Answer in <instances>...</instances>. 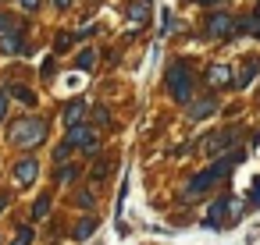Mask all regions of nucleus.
<instances>
[{"label":"nucleus","mask_w":260,"mask_h":245,"mask_svg":"<svg viewBox=\"0 0 260 245\" xmlns=\"http://www.w3.org/2000/svg\"><path fill=\"white\" fill-rule=\"evenodd\" d=\"M239 160H242V153L235 149V153H228V156H221V160H217V164H214L210 171H203V174H196V178H192V181L185 185V199H196V195H203V192H207V188H210L214 181H221V178H228V174L235 171V164H239Z\"/></svg>","instance_id":"nucleus-1"},{"label":"nucleus","mask_w":260,"mask_h":245,"mask_svg":"<svg viewBox=\"0 0 260 245\" xmlns=\"http://www.w3.org/2000/svg\"><path fill=\"white\" fill-rule=\"evenodd\" d=\"M43 139H47V121H40V117H22V121L11 125V142L22 146V149L40 146Z\"/></svg>","instance_id":"nucleus-2"},{"label":"nucleus","mask_w":260,"mask_h":245,"mask_svg":"<svg viewBox=\"0 0 260 245\" xmlns=\"http://www.w3.org/2000/svg\"><path fill=\"white\" fill-rule=\"evenodd\" d=\"M168 89L178 103H192V78L185 71V64H171L168 68Z\"/></svg>","instance_id":"nucleus-3"},{"label":"nucleus","mask_w":260,"mask_h":245,"mask_svg":"<svg viewBox=\"0 0 260 245\" xmlns=\"http://www.w3.org/2000/svg\"><path fill=\"white\" fill-rule=\"evenodd\" d=\"M68 142H72V146H82L86 153H96V149H100V139H96V128H93V125H82V121L68 128Z\"/></svg>","instance_id":"nucleus-4"},{"label":"nucleus","mask_w":260,"mask_h":245,"mask_svg":"<svg viewBox=\"0 0 260 245\" xmlns=\"http://www.w3.org/2000/svg\"><path fill=\"white\" fill-rule=\"evenodd\" d=\"M239 25L232 22V15H224V11H214L210 18H207V32L214 36V39H221V36H232Z\"/></svg>","instance_id":"nucleus-5"},{"label":"nucleus","mask_w":260,"mask_h":245,"mask_svg":"<svg viewBox=\"0 0 260 245\" xmlns=\"http://www.w3.org/2000/svg\"><path fill=\"white\" fill-rule=\"evenodd\" d=\"M22 50H25V43H22V22H18L15 29H8L4 36H0V54L15 57V54H22Z\"/></svg>","instance_id":"nucleus-6"},{"label":"nucleus","mask_w":260,"mask_h":245,"mask_svg":"<svg viewBox=\"0 0 260 245\" xmlns=\"http://www.w3.org/2000/svg\"><path fill=\"white\" fill-rule=\"evenodd\" d=\"M36 178H40V164H36L32 156H22V160L15 164V181H18V185H32Z\"/></svg>","instance_id":"nucleus-7"},{"label":"nucleus","mask_w":260,"mask_h":245,"mask_svg":"<svg viewBox=\"0 0 260 245\" xmlns=\"http://www.w3.org/2000/svg\"><path fill=\"white\" fill-rule=\"evenodd\" d=\"M242 206L239 202H232V199H221V202H214L210 206V213H207V227H221V217L228 213V217H235Z\"/></svg>","instance_id":"nucleus-8"},{"label":"nucleus","mask_w":260,"mask_h":245,"mask_svg":"<svg viewBox=\"0 0 260 245\" xmlns=\"http://www.w3.org/2000/svg\"><path fill=\"white\" fill-rule=\"evenodd\" d=\"M228 82H232V68H228V64H214V68L207 71V86L221 89V86H228Z\"/></svg>","instance_id":"nucleus-9"},{"label":"nucleus","mask_w":260,"mask_h":245,"mask_svg":"<svg viewBox=\"0 0 260 245\" xmlns=\"http://www.w3.org/2000/svg\"><path fill=\"white\" fill-rule=\"evenodd\" d=\"M146 18H150V0H132L128 4V22L132 25H146Z\"/></svg>","instance_id":"nucleus-10"},{"label":"nucleus","mask_w":260,"mask_h":245,"mask_svg":"<svg viewBox=\"0 0 260 245\" xmlns=\"http://www.w3.org/2000/svg\"><path fill=\"white\" fill-rule=\"evenodd\" d=\"M86 110H89V107H86V100H72V103L64 107V125H68V128H72V125H79V121L86 117Z\"/></svg>","instance_id":"nucleus-11"},{"label":"nucleus","mask_w":260,"mask_h":245,"mask_svg":"<svg viewBox=\"0 0 260 245\" xmlns=\"http://www.w3.org/2000/svg\"><path fill=\"white\" fill-rule=\"evenodd\" d=\"M256 71H260V61H253V57H249V61L242 64V71H239V82H235V86H239V89H249V86H253V78H256Z\"/></svg>","instance_id":"nucleus-12"},{"label":"nucleus","mask_w":260,"mask_h":245,"mask_svg":"<svg viewBox=\"0 0 260 245\" xmlns=\"http://www.w3.org/2000/svg\"><path fill=\"white\" fill-rule=\"evenodd\" d=\"M214 107H217V103H214V100H196V103H192V110H189V114H192V117H196V121H200V117H210V114H214Z\"/></svg>","instance_id":"nucleus-13"},{"label":"nucleus","mask_w":260,"mask_h":245,"mask_svg":"<svg viewBox=\"0 0 260 245\" xmlns=\"http://www.w3.org/2000/svg\"><path fill=\"white\" fill-rule=\"evenodd\" d=\"M228 142H232V135H228V132H214V139H207V146H203V149H207V153H217V149H224Z\"/></svg>","instance_id":"nucleus-14"},{"label":"nucleus","mask_w":260,"mask_h":245,"mask_svg":"<svg viewBox=\"0 0 260 245\" xmlns=\"http://www.w3.org/2000/svg\"><path fill=\"white\" fill-rule=\"evenodd\" d=\"M93 231H96V217H82V220H79V227H75V238H79V241H86Z\"/></svg>","instance_id":"nucleus-15"},{"label":"nucleus","mask_w":260,"mask_h":245,"mask_svg":"<svg viewBox=\"0 0 260 245\" xmlns=\"http://www.w3.org/2000/svg\"><path fill=\"white\" fill-rule=\"evenodd\" d=\"M47 213H50V195H40V199H36V206H32V217H36V220H43Z\"/></svg>","instance_id":"nucleus-16"},{"label":"nucleus","mask_w":260,"mask_h":245,"mask_svg":"<svg viewBox=\"0 0 260 245\" xmlns=\"http://www.w3.org/2000/svg\"><path fill=\"white\" fill-rule=\"evenodd\" d=\"M93 121H96L100 128H107V125H111V110H107L104 103H100V107H93Z\"/></svg>","instance_id":"nucleus-17"},{"label":"nucleus","mask_w":260,"mask_h":245,"mask_svg":"<svg viewBox=\"0 0 260 245\" xmlns=\"http://www.w3.org/2000/svg\"><path fill=\"white\" fill-rule=\"evenodd\" d=\"M75 64H79V71H86V68H93V64H96V54H93V50H82Z\"/></svg>","instance_id":"nucleus-18"},{"label":"nucleus","mask_w":260,"mask_h":245,"mask_svg":"<svg viewBox=\"0 0 260 245\" xmlns=\"http://www.w3.org/2000/svg\"><path fill=\"white\" fill-rule=\"evenodd\" d=\"M239 29H242V32H253V36L260 39V18H242V22H239Z\"/></svg>","instance_id":"nucleus-19"},{"label":"nucleus","mask_w":260,"mask_h":245,"mask_svg":"<svg viewBox=\"0 0 260 245\" xmlns=\"http://www.w3.org/2000/svg\"><path fill=\"white\" fill-rule=\"evenodd\" d=\"M11 96H15V100H22V103H32V100H36V96H32V89H25V86H15V89H11Z\"/></svg>","instance_id":"nucleus-20"},{"label":"nucleus","mask_w":260,"mask_h":245,"mask_svg":"<svg viewBox=\"0 0 260 245\" xmlns=\"http://www.w3.org/2000/svg\"><path fill=\"white\" fill-rule=\"evenodd\" d=\"M107 171H111V160H107V156H104V160H96V167H93V178H96V181H100V178H104V174H107Z\"/></svg>","instance_id":"nucleus-21"},{"label":"nucleus","mask_w":260,"mask_h":245,"mask_svg":"<svg viewBox=\"0 0 260 245\" xmlns=\"http://www.w3.org/2000/svg\"><path fill=\"white\" fill-rule=\"evenodd\" d=\"M72 39H75L72 32H64V36H57V43H54V47H57V54H64V50L72 47Z\"/></svg>","instance_id":"nucleus-22"},{"label":"nucleus","mask_w":260,"mask_h":245,"mask_svg":"<svg viewBox=\"0 0 260 245\" xmlns=\"http://www.w3.org/2000/svg\"><path fill=\"white\" fill-rule=\"evenodd\" d=\"M72 178H75V167H61V171H57V181H61V185H72Z\"/></svg>","instance_id":"nucleus-23"},{"label":"nucleus","mask_w":260,"mask_h":245,"mask_svg":"<svg viewBox=\"0 0 260 245\" xmlns=\"http://www.w3.org/2000/svg\"><path fill=\"white\" fill-rule=\"evenodd\" d=\"M29 238H32V227H22V231H18V238H15L11 245H29Z\"/></svg>","instance_id":"nucleus-24"},{"label":"nucleus","mask_w":260,"mask_h":245,"mask_svg":"<svg viewBox=\"0 0 260 245\" xmlns=\"http://www.w3.org/2000/svg\"><path fill=\"white\" fill-rule=\"evenodd\" d=\"M18 25V18H8V15H0V36H4L8 29H15Z\"/></svg>","instance_id":"nucleus-25"},{"label":"nucleus","mask_w":260,"mask_h":245,"mask_svg":"<svg viewBox=\"0 0 260 245\" xmlns=\"http://www.w3.org/2000/svg\"><path fill=\"white\" fill-rule=\"evenodd\" d=\"M8 100H11V93L0 89V121H4V114H8Z\"/></svg>","instance_id":"nucleus-26"},{"label":"nucleus","mask_w":260,"mask_h":245,"mask_svg":"<svg viewBox=\"0 0 260 245\" xmlns=\"http://www.w3.org/2000/svg\"><path fill=\"white\" fill-rule=\"evenodd\" d=\"M68 153H72V142H61V146H57V149H54V156H57V164H61V160H64V156H68Z\"/></svg>","instance_id":"nucleus-27"},{"label":"nucleus","mask_w":260,"mask_h":245,"mask_svg":"<svg viewBox=\"0 0 260 245\" xmlns=\"http://www.w3.org/2000/svg\"><path fill=\"white\" fill-rule=\"evenodd\" d=\"M168 32H171V15L164 11V15H160V36H168Z\"/></svg>","instance_id":"nucleus-28"},{"label":"nucleus","mask_w":260,"mask_h":245,"mask_svg":"<svg viewBox=\"0 0 260 245\" xmlns=\"http://www.w3.org/2000/svg\"><path fill=\"white\" fill-rule=\"evenodd\" d=\"M249 202H253V206H260V178L253 181V192H249Z\"/></svg>","instance_id":"nucleus-29"},{"label":"nucleus","mask_w":260,"mask_h":245,"mask_svg":"<svg viewBox=\"0 0 260 245\" xmlns=\"http://www.w3.org/2000/svg\"><path fill=\"white\" fill-rule=\"evenodd\" d=\"M22 8H25V11H36V8H40V0H22Z\"/></svg>","instance_id":"nucleus-30"},{"label":"nucleus","mask_w":260,"mask_h":245,"mask_svg":"<svg viewBox=\"0 0 260 245\" xmlns=\"http://www.w3.org/2000/svg\"><path fill=\"white\" fill-rule=\"evenodd\" d=\"M8 210V195H0V213H4Z\"/></svg>","instance_id":"nucleus-31"},{"label":"nucleus","mask_w":260,"mask_h":245,"mask_svg":"<svg viewBox=\"0 0 260 245\" xmlns=\"http://www.w3.org/2000/svg\"><path fill=\"white\" fill-rule=\"evenodd\" d=\"M72 4V0H54V8H68Z\"/></svg>","instance_id":"nucleus-32"},{"label":"nucleus","mask_w":260,"mask_h":245,"mask_svg":"<svg viewBox=\"0 0 260 245\" xmlns=\"http://www.w3.org/2000/svg\"><path fill=\"white\" fill-rule=\"evenodd\" d=\"M196 4H217V0H196Z\"/></svg>","instance_id":"nucleus-33"},{"label":"nucleus","mask_w":260,"mask_h":245,"mask_svg":"<svg viewBox=\"0 0 260 245\" xmlns=\"http://www.w3.org/2000/svg\"><path fill=\"white\" fill-rule=\"evenodd\" d=\"M256 8H260V4H256Z\"/></svg>","instance_id":"nucleus-34"}]
</instances>
